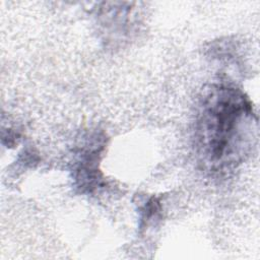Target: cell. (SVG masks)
Segmentation results:
<instances>
[{"instance_id": "1", "label": "cell", "mask_w": 260, "mask_h": 260, "mask_svg": "<svg viewBox=\"0 0 260 260\" xmlns=\"http://www.w3.org/2000/svg\"><path fill=\"white\" fill-rule=\"evenodd\" d=\"M257 117L239 88L211 85L201 98L195 124V145L201 162L211 172L235 169L257 141Z\"/></svg>"}]
</instances>
